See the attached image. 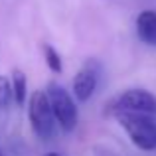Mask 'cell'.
<instances>
[{
  "label": "cell",
  "mask_w": 156,
  "mask_h": 156,
  "mask_svg": "<svg viewBox=\"0 0 156 156\" xmlns=\"http://www.w3.org/2000/svg\"><path fill=\"white\" fill-rule=\"evenodd\" d=\"M44 59H46V65L50 67V71L61 73V69H63L61 57H59V53L55 51V48L50 46V44H44Z\"/></svg>",
  "instance_id": "obj_8"
},
{
  "label": "cell",
  "mask_w": 156,
  "mask_h": 156,
  "mask_svg": "<svg viewBox=\"0 0 156 156\" xmlns=\"http://www.w3.org/2000/svg\"><path fill=\"white\" fill-rule=\"evenodd\" d=\"M28 119H30V126L34 134L40 140H50L55 134V115H53L50 97L46 91L38 89L30 95L28 101Z\"/></svg>",
  "instance_id": "obj_2"
},
{
  "label": "cell",
  "mask_w": 156,
  "mask_h": 156,
  "mask_svg": "<svg viewBox=\"0 0 156 156\" xmlns=\"http://www.w3.org/2000/svg\"><path fill=\"white\" fill-rule=\"evenodd\" d=\"M12 91H14V101L22 107L26 103V93H28L26 73H24L22 69H14V71H12Z\"/></svg>",
  "instance_id": "obj_7"
},
{
  "label": "cell",
  "mask_w": 156,
  "mask_h": 156,
  "mask_svg": "<svg viewBox=\"0 0 156 156\" xmlns=\"http://www.w3.org/2000/svg\"><path fill=\"white\" fill-rule=\"evenodd\" d=\"M99 83V65L93 59H89L83 67L77 71V75L73 77V97H75L79 103H85L93 97Z\"/></svg>",
  "instance_id": "obj_5"
},
{
  "label": "cell",
  "mask_w": 156,
  "mask_h": 156,
  "mask_svg": "<svg viewBox=\"0 0 156 156\" xmlns=\"http://www.w3.org/2000/svg\"><path fill=\"white\" fill-rule=\"evenodd\" d=\"M44 156H63V154H59V152H48V154H44Z\"/></svg>",
  "instance_id": "obj_10"
},
{
  "label": "cell",
  "mask_w": 156,
  "mask_h": 156,
  "mask_svg": "<svg viewBox=\"0 0 156 156\" xmlns=\"http://www.w3.org/2000/svg\"><path fill=\"white\" fill-rule=\"evenodd\" d=\"M0 156H2V152H0Z\"/></svg>",
  "instance_id": "obj_11"
},
{
  "label": "cell",
  "mask_w": 156,
  "mask_h": 156,
  "mask_svg": "<svg viewBox=\"0 0 156 156\" xmlns=\"http://www.w3.org/2000/svg\"><path fill=\"white\" fill-rule=\"evenodd\" d=\"M46 93L50 97V103L53 109V115H55L57 125L61 126V130L65 133H71L77 126V107L73 97L65 91V87H61L55 81H50L46 87Z\"/></svg>",
  "instance_id": "obj_3"
},
{
  "label": "cell",
  "mask_w": 156,
  "mask_h": 156,
  "mask_svg": "<svg viewBox=\"0 0 156 156\" xmlns=\"http://www.w3.org/2000/svg\"><path fill=\"white\" fill-rule=\"evenodd\" d=\"M136 34L140 42L156 46V10H144L136 18Z\"/></svg>",
  "instance_id": "obj_6"
},
{
  "label": "cell",
  "mask_w": 156,
  "mask_h": 156,
  "mask_svg": "<svg viewBox=\"0 0 156 156\" xmlns=\"http://www.w3.org/2000/svg\"><path fill=\"white\" fill-rule=\"evenodd\" d=\"M14 99V91H12V79L0 75V109H8Z\"/></svg>",
  "instance_id": "obj_9"
},
{
  "label": "cell",
  "mask_w": 156,
  "mask_h": 156,
  "mask_svg": "<svg viewBox=\"0 0 156 156\" xmlns=\"http://www.w3.org/2000/svg\"><path fill=\"white\" fill-rule=\"evenodd\" d=\"M119 125L140 150H156V119L142 113H117Z\"/></svg>",
  "instance_id": "obj_1"
},
{
  "label": "cell",
  "mask_w": 156,
  "mask_h": 156,
  "mask_svg": "<svg viewBox=\"0 0 156 156\" xmlns=\"http://www.w3.org/2000/svg\"><path fill=\"white\" fill-rule=\"evenodd\" d=\"M113 113H142L156 117V95L146 89H126L111 103Z\"/></svg>",
  "instance_id": "obj_4"
}]
</instances>
